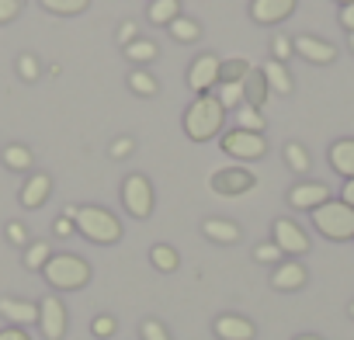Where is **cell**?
I'll return each instance as SVG.
<instances>
[{
  "label": "cell",
  "mask_w": 354,
  "mask_h": 340,
  "mask_svg": "<svg viewBox=\"0 0 354 340\" xmlns=\"http://www.w3.org/2000/svg\"><path fill=\"white\" fill-rule=\"evenodd\" d=\"M271 285H274L278 292H295V288L306 285V267H302L299 261H281V264L274 267V274H271Z\"/></svg>",
  "instance_id": "obj_16"
},
{
  "label": "cell",
  "mask_w": 354,
  "mask_h": 340,
  "mask_svg": "<svg viewBox=\"0 0 354 340\" xmlns=\"http://www.w3.org/2000/svg\"><path fill=\"white\" fill-rule=\"evenodd\" d=\"M91 0H42V8L49 15H63V18H73V15H84Z\"/></svg>",
  "instance_id": "obj_28"
},
{
  "label": "cell",
  "mask_w": 354,
  "mask_h": 340,
  "mask_svg": "<svg viewBox=\"0 0 354 340\" xmlns=\"http://www.w3.org/2000/svg\"><path fill=\"white\" fill-rule=\"evenodd\" d=\"M146 15H149L153 25H163V28H167L177 15H181V0H149Z\"/></svg>",
  "instance_id": "obj_24"
},
{
  "label": "cell",
  "mask_w": 354,
  "mask_h": 340,
  "mask_svg": "<svg viewBox=\"0 0 354 340\" xmlns=\"http://www.w3.org/2000/svg\"><path fill=\"white\" fill-rule=\"evenodd\" d=\"M295 0H250V18L257 25H278L285 18H292Z\"/></svg>",
  "instance_id": "obj_12"
},
{
  "label": "cell",
  "mask_w": 354,
  "mask_h": 340,
  "mask_svg": "<svg viewBox=\"0 0 354 340\" xmlns=\"http://www.w3.org/2000/svg\"><path fill=\"white\" fill-rule=\"evenodd\" d=\"M122 205L129 216L136 219H149L153 216V185L142 174H129L122 181Z\"/></svg>",
  "instance_id": "obj_5"
},
{
  "label": "cell",
  "mask_w": 354,
  "mask_h": 340,
  "mask_svg": "<svg viewBox=\"0 0 354 340\" xmlns=\"http://www.w3.org/2000/svg\"><path fill=\"white\" fill-rule=\"evenodd\" d=\"M39 73H42V70H39V59H35L32 53L18 56V77H21V80H28V84H32V80H39Z\"/></svg>",
  "instance_id": "obj_34"
},
{
  "label": "cell",
  "mask_w": 354,
  "mask_h": 340,
  "mask_svg": "<svg viewBox=\"0 0 354 340\" xmlns=\"http://www.w3.org/2000/svg\"><path fill=\"white\" fill-rule=\"evenodd\" d=\"M73 226H77V233L87 236L91 243H118V240H122V223H118L108 209H97V205L77 209Z\"/></svg>",
  "instance_id": "obj_3"
},
{
  "label": "cell",
  "mask_w": 354,
  "mask_h": 340,
  "mask_svg": "<svg viewBox=\"0 0 354 340\" xmlns=\"http://www.w3.org/2000/svg\"><path fill=\"white\" fill-rule=\"evenodd\" d=\"M167 32H170V39L174 42H181V46H188V42H198V35H202V25L195 21V18H185V15H177L170 25H167Z\"/></svg>",
  "instance_id": "obj_22"
},
{
  "label": "cell",
  "mask_w": 354,
  "mask_h": 340,
  "mask_svg": "<svg viewBox=\"0 0 354 340\" xmlns=\"http://www.w3.org/2000/svg\"><path fill=\"white\" fill-rule=\"evenodd\" d=\"M129 153H132V139H129V135H122V139L111 142V156H115V160H125Z\"/></svg>",
  "instance_id": "obj_41"
},
{
  "label": "cell",
  "mask_w": 354,
  "mask_h": 340,
  "mask_svg": "<svg viewBox=\"0 0 354 340\" xmlns=\"http://www.w3.org/2000/svg\"><path fill=\"white\" fill-rule=\"evenodd\" d=\"M0 340H32L25 326H4L0 330Z\"/></svg>",
  "instance_id": "obj_42"
},
{
  "label": "cell",
  "mask_w": 354,
  "mask_h": 340,
  "mask_svg": "<svg viewBox=\"0 0 354 340\" xmlns=\"http://www.w3.org/2000/svg\"><path fill=\"white\" fill-rule=\"evenodd\" d=\"M8 240L15 243V247H28V229H25V223H8Z\"/></svg>",
  "instance_id": "obj_40"
},
{
  "label": "cell",
  "mask_w": 354,
  "mask_h": 340,
  "mask_svg": "<svg viewBox=\"0 0 354 340\" xmlns=\"http://www.w3.org/2000/svg\"><path fill=\"white\" fill-rule=\"evenodd\" d=\"M295 340H319V337H313V333H302V337H295Z\"/></svg>",
  "instance_id": "obj_47"
},
{
  "label": "cell",
  "mask_w": 354,
  "mask_h": 340,
  "mask_svg": "<svg viewBox=\"0 0 354 340\" xmlns=\"http://www.w3.org/2000/svg\"><path fill=\"white\" fill-rule=\"evenodd\" d=\"M0 316H4L11 326H32V323H39V302L0 295Z\"/></svg>",
  "instance_id": "obj_11"
},
{
  "label": "cell",
  "mask_w": 354,
  "mask_h": 340,
  "mask_svg": "<svg viewBox=\"0 0 354 340\" xmlns=\"http://www.w3.org/2000/svg\"><path fill=\"white\" fill-rule=\"evenodd\" d=\"M223 153H230L236 160H261L268 153V139H264V132L230 129V132H223Z\"/></svg>",
  "instance_id": "obj_6"
},
{
  "label": "cell",
  "mask_w": 354,
  "mask_h": 340,
  "mask_svg": "<svg viewBox=\"0 0 354 340\" xmlns=\"http://www.w3.org/2000/svg\"><path fill=\"white\" fill-rule=\"evenodd\" d=\"M330 167L340 178L354 181V139H340V142L330 146Z\"/></svg>",
  "instance_id": "obj_20"
},
{
  "label": "cell",
  "mask_w": 354,
  "mask_h": 340,
  "mask_svg": "<svg viewBox=\"0 0 354 340\" xmlns=\"http://www.w3.org/2000/svg\"><path fill=\"white\" fill-rule=\"evenodd\" d=\"M21 15V0H0V25H11Z\"/></svg>",
  "instance_id": "obj_38"
},
{
  "label": "cell",
  "mask_w": 354,
  "mask_h": 340,
  "mask_svg": "<svg viewBox=\"0 0 354 340\" xmlns=\"http://www.w3.org/2000/svg\"><path fill=\"white\" fill-rule=\"evenodd\" d=\"M351 53H354V32H351Z\"/></svg>",
  "instance_id": "obj_50"
},
{
  "label": "cell",
  "mask_w": 354,
  "mask_h": 340,
  "mask_svg": "<svg viewBox=\"0 0 354 340\" xmlns=\"http://www.w3.org/2000/svg\"><path fill=\"white\" fill-rule=\"evenodd\" d=\"M223 118H226V108L216 101V94H198L185 111V132L195 142H209L223 132Z\"/></svg>",
  "instance_id": "obj_1"
},
{
  "label": "cell",
  "mask_w": 354,
  "mask_h": 340,
  "mask_svg": "<svg viewBox=\"0 0 354 340\" xmlns=\"http://www.w3.org/2000/svg\"><path fill=\"white\" fill-rule=\"evenodd\" d=\"M91 330H94V337H101V340H108L115 330H118V323H115V316H94V323H91Z\"/></svg>",
  "instance_id": "obj_37"
},
{
  "label": "cell",
  "mask_w": 354,
  "mask_h": 340,
  "mask_svg": "<svg viewBox=\"0 0 354 340\" xmlns=\"http://www.w3.org/2000/svg\"><path fill=\"white\" fill-rule=\"evenodd\" d=\"M42 274L56 292H77L91 281V264L77 254H53L49 264L42 267Z\"/></svg>",
  "instance_id": "obj_2"
},
{
  "label": "cell",
  "mask_w": 354,
  "mask_h": 340,
  "mask_svg": "<svg viewBox=\"0 0 354 340\" xmlns=\"http://www.w3.org/2000/svg\"><path fill=\"white\" fill-rule=\"evenodd\" d=\"M340 202L354 209V181H344V191H340Z\"/></svg>",
  "instance_id": "obj_46"
},
{
  "label": "cell",
  "mask_w": 354,
  "mask_h": 340,
  "mask_svg": "<svg viewBox=\"0 0 354 340\" xmlns=\"http://www.w3.org/2000/svg\"><path fill=\"white\" fill-rule=\"evenodd\" d=\"M212 330H216L219 340H254L257 337V326L243 316H219L212 323Z\"/></svg>",
  "instance_id": "obj_15"
},
{
  "label": "cell",
  "mask_w": 354,
  "mask_h": 340,
  "mask_svg": "<svg viewBox=\"0 0 354 340\" xmlns=\"http://www.w3.org/2000/svg\"><path fill=\"white\" fill-rule=\"evenodd\" d=\"M236 129H243V132H264V115H261V108L240 104V108H236Z\"/></svg>",
  "instance_id": "obj_27"
},
{
  "label": "cell",
  "mask_w": 354,
  "mask_h": 340,
  "mask_svg": "<svg viewBox=\"0 0 354 340\" xmlns=\"http://www.w3.org/2000/svg\"><path fill=\"white\" fill-rule=\"evenodd\" d=\"M254 257H257L261 264H274V267H278L285 254H281V250L274 247V240H271V243H261V247H254Z\"/></svg>",
  "instance_id": "obj_35"
},
{
  "label": "cell",
  "mask_w": 354,
  "mask_h": 340,
  "mask_svg": "<svg viewBox=\"0 0 354 340\" xmlns=\"http://www.w3.org/2000/svg\"><path fill=\"white\" fill-rule=\"evenodd\" d=\"M261 73H264V84H268L271 94H278V97H288L292 94V77H288L285 63L268 59V63H261Z\"/></svg>",
  "instance_id": "obj_18"
},
{
  "label": "cell",
  "mask_w": 354,
  "mask_h": 340,
  "mask_svg": "<svg viewBox=\"0 0 354 340\" xmlns=\"http://www.w3.org/2000/svg\"><path fill=\"white\" fill-rule=\"evenodd\" d=\"M292 53H299V56L309 59V63H333V59H337V49H333L330 42L316 39V35H299V39H292Z\"/></svg>",
  "instance_id": "obj_14"
},
{
  "label": "cell",
  "mask_w": 354,
  "mask_h": 340,
  "mask_svg": "<svg viewBox=\"0 0 354 340\" xmlns=\"http://www.w3.org/2000/svg\"><path fill=\"white\" fill-rule=\"evenodd\" d=\"M202 233H205L212 243H236V240H240V226L230 223V219H205V223H202Z\"/></svg>",
  "instance_id": "obj_21"
},
{
  "label": "cell",
  "mask_w": 354,
  "mask_h": 340,
  "mask_svg": "<svg viewBox=\"0 0 354 340\" xmlns=\"http://www.w3.org/2000/svg\"><path fill=\"white\" fill-rule=\"evenodd\" d=\"M0 160H4V167H8V170H32V163H35L32 149H28V146H21V142L4 146V149H0Z\"/></svg>",
  "instance_id": "obj_23"
},
{
  "label": "cell",
  "mask_w": 354,
  "mask_h": 340,
  "mask_svg": "<svg viewBox=\"0 0 354 340\" xmlns=\"http://www.w3.org/2000/svg\"><path fill=\"white\" fill-rule=\"evenodd\" d=\"M247 70H250L247 59H226L223 70H219V84H243Z\"/></svg>",
  "instance_id": "obj_31"
},
{
  "label": "cell",
  "mask_w": 354,
  "mask_h": 340,
  "mask_svg": "<svg viewBox=\"0 0 354 340\" xmlns=\"http://www.w3.org/2000/svg\"><path fill=\"white\" fill-rule=\"evenodd\" d=\"M149 261H153V267L156 271H177V264H181V257H177V250L174 247H167V243H156L153 250H149Z\"/></svg>",
  "instance_id": "obj_26"
},
{
  "label": "cell",
  "mask_w": 354,
  "mask_h": 340,
  "mask_svg": "<svg viewBox=\"0 0 354 340\" xmlns=\"http://www.w3.org/2000/svg\"><path fill=\"white\" fill-rule=\"evenodd\" d=\"M219 70H223L219 56H212V53L198 56V59L188 66V87H192L195 94H209V91L219 84Z\"/></svg>",
  "instance_id": "obj_9"
},
{
  "label": "cell",
  "mask_w": 354,
  "mask_h": 340,
  "mask_svg": "<svg viewBox=\"0 0 354 340\" xmlns=\"http://www.w3.org/2000/svg\"><path fill=\"white\" fill-rule=\"evenodd\" d=\"M271 236H274V247H278L281 254L299 257V254H306V250H309V236H306V233H302V226H295L292 219H274Z\"/></svg>",
  "instance_id": "obj_10"
},
{
  "label": "cell",
  "mask_w": 354,
  "mask_h": 340,
  "mask_svg": "<svg viewBox=\"0 0 354 340\" xmlns=\"http://www.w3.org/2000/svg\"><path fill=\"white\" fill-rule=\"evenodd\" d=\"M136 39H139V28H136L132 21H125V25L118 28V42H122V46H129V42H136Z\"/></svg>",
  "instance_id": "obj_43"
},
{
  "label": "cell",
  "mask_w": 354,
  "mask_h": 340,
  "mask_svg": "<svg viewBox=\"0 0 354 340\" xmlns=\"http://www.w3.org/2000/svg\"><path fill=\"white\" fill-rule=\"evenodd\" d=\"M129 87L139 94V97H153L156 94V77L149 70H132L129 73Z\"/></svg>",
  "instance_id": "obj_30"
},
{
  "label": "cell",
  "mask_w": 354,
  "mask_h": 340,
  "mask_svg": "<svg viewBox=\"0 0 354 340\" xmlns=\"http://www.w3.org/2000/svg\"><path fill=\"white\" fill-rule=\"evenodd\" d=\"M156 42H149V39H136V42H129L125 46V56L132 59V63H153L156 59Z\"/></svg>",
  "instance_id": "obj_29"
},
{
  "label": "cell",
  "mask_w": 354,
  "mask_h": 340,
  "mask_svg": "<svg viewBox=\"0 0 354 340\" xmlns=\"http://www.w3.org/2000/svg\"><path fill=\"white\" fill-rule=\"evenodd\" d=\"M292 56V39H285V35H278L274 42H271V59H278V63H285Z\"/></svg>",
  "instance_id": "obj_39"
},
{
  "label": "cell",
  "mask_w": 354,
  "mask_h": 340,
  "mask_svg": "<svg viewBox=\"0 0 354 340\" xmlns=\"http://www.w3.org/2000/svg\"><path fill=\"white\" fill-rule=\"evenodd\" d=\"M323 202H330V188L326 185H319V181H302V185H295L292 191H288V205L292 209H319Z\"/></svg>",
  "instance_id": "obj_13"
},
{
  "label": "cell",
  "mask_w": 354,
  "mask_h": 340,
  "mask_svg": "<svg viewBox=\"0 0 354 340\" xmlns=\"http://www.w3.org/2000/svg\"><path fill=\"white\" fill-rule=\"evenodd\" d=\"M313 216V226L326 236V240H354V209L351 205H344L340 198L333 202H323L319 209H313L309 212Z\"/></svg>",
  "instance_id": "obj_4"
},
{
  "label": "cell",
  "mask_w": 354,
  "mask_h": 340,
  "mask_svg": "<svg viewBox=\"0 0 354 340\" xmlns=\"http://www.w3.org/2000/svg\"><path fill=\"white\" fill-rule=\"evenodd\" d=\"M49 257H53V247H49L46 240H35V243L25 247V267H28V271H42V267L49 264Z\"/></svg>",
  "instance_id": "obj_25"
},
{
  "label": "cell",
  "mask_w": 354,
  "mask_h": 340,
  "mask_svg": "<svg viewBox=\"0 0 354 340\" xmlns=\"http://www.w3.org/2000/svg\"><path fill=\"white\" fill-rule=\"evenodd\" d=\"M337 4H344V8H347V4H354V0H337Z\"/></svg>",
  "instance_id": "obj_48"
},
{
  "label": "cell",
  "mask_w": 354,
  "mask_h": 340,
  "mask_svg": "<svg viewBox=\"0 0 354 340\" xmlns=\"http://www.w3.org/2000/svg\"><path fill=\"white\" fill-rule=\"evenodd\" d=\"M70 233H77V226H73V219H56V236H70Z\"/></svg>",
  "instance_id": "obj_44"
},
{
  "label": "cell",
  "mask_w": 354,
  "mask_h": 340,
  "mask_svg": "<svg viewBox=\"0 0 354 340\" xmlns=\"http://www.w3.org/2000/svg\"><path fill=\"white\" fill-rule=\"evenodd\" d=\"M285 160H288V167L295 170V174H306V170H309V153L299 142H288L285 146Z\"/></svg>",
  "instance_id": "obj_33"
},
{
  "label": "cell",
  "mask_w": 354,
  "mask_h": 340,
  "mask_svg": "<svg viewBox=\"0 0 354 340\" xmlns=\"http://www.w3.org/2000/svg\"><path fill=\"white\" fill-rule=\"evenodd\" d=\"M49 191H53V178L49 174H32L25 181V188H21V205L25 209H42Z\"/></svg>",
  "instance_id": "obj_17"
},
{
  "label": "cell",
  "mask_w": 354,
  "mask_h": 340,
  "mask_svg": "<svg viewBox=\"0 0 354 340\" xmlns=\"http://www.w3.org/2000/svg\"><path fill=\"white\" fill-rule=\"evenodd\" d=\"M347 312H351V319H354V302H351V305H347Z\"/></svg>",
  "instance_id": "obj_49"
},
{
  "label": "cell",
  "mask_w": 354,
  "mask_h": 340,
  "mask_svg": "<svg viewBox=\"0 0 354 340\" xmlns=\"http://www.w3.org/2000/svg\"><path fill=\"white\" fill-rule=\"evenodd\" d=\"M139 333H142V340H170V333H167V326L160 319H142Z\"/></svg>",
  "instance_id": "obj_36"
},
{
  "label": "cell",
  "mask_w": 354,
  "mask_h": 340,
  "mask_svg": "<svg viewBox=\"0 0 354 340\" xmlns=\"http://www.w3.org/2000/svg\"><path fill=\"white\" fill-rule=\"evenodd\" d=\"M243 104H250V108H261L264 101H268V84H264V73H261V66H250L247 70V77H243Z\"/></svg>",
  "instance_id": "obj_19"
},
{
  "label": "cell",
  "mask_w": 354,
  "mask_h": 340,
  "mask_svg": "<svg viewBox=\"0 0 354 340\" xmlns=\"http://www.w3.org/2000/svg\"><path fill=\"white\" fill-rule=\"evenodd\" d=\"M340 25H344L347 32H354V4H347V8L340 11Z\"/></svg>",
  "instance_id": "obj_45"
},
{
  "label": "cell",
  "mask_w": 354,
  "mask_h": 340,
  "mask_svg": "<svg viewBox=\"0 0 354 340\" xmlns=\"http://www.w3.org/2000/svg\"><path fill=\"white\" fill-rule=\"evenodd\" d=\"M39 326L46 340H63L66 337V305L56 295H46L39 302Z\"/></svg>",
  "instance_id": "obj_8"
},
{
  "label": "cell",
  "mask_w": 354,
  "mask_h": 340,
  "mask_svg": "<svg viewBox=\"0 0 354 340\" xmlns=\"http://www.w3.org/2000/svg\"><path fill=\"white\" fill-rule=\"evenodd\" d=\"M216 101H219L226 111H230V108L236 111V108L243 104V87H240V84H219V94H216Z\"/></svg>",
  "instance_id": "obj_32"
},
{
  "label": "cell",
  "mask_w": 354,
  "mask_h": 340,
  "mask_svg": "<svg viewBox=\"0 0 354 340\" xmlns=\"http://www.w3.org/2000/svg\"><path fill=\"white\" fill-rule=\"evenodd\" d=\"M254 185H257V178L250 174V170H243V167H223V170L212 174V191L223 195V198L247 195V191H254Z\"/></svg>",
  "instance_id": "obj_7"
}]
</instances>
